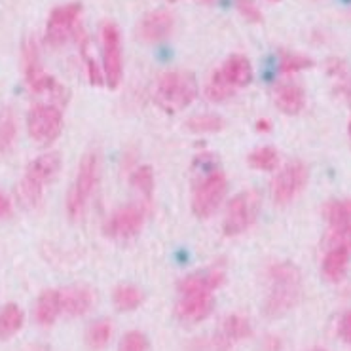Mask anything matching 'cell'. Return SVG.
<instances>
[{
    "mask_svg": "<svg viewBox=\"0 0 351 351\" xmlns=\"http://www.w3.org/2000/svg\"><path fill=\"white\" fill-rule=\"evenodd\" d=\"M269 294L264 311L269 317H281L291 311L302 294V276L300 269L291 262H279L269 268Z\"/></svg>",
    "mask_w": 351,
    "mask_h": 351,
    "instance_id": "cell-1",
    "label": "cell"
},
{
    "mask_svg": "<svg viewBox=\"0 0 351 351\" xmlns=\"http://www.w3.org/2000/svg\"><path fill=\"white\" fill-rule=\"evenodd\" d=\"M274 103L283 114H298V112H302V108L306 106V91L298 84H278L276 90H274Z\"/></svg>",
    "mask_w": 351,
    "mask_h": 351,
    "instance_id": "cell-15",
    "label": "cell"
},
{
    "mask_svg": "<svg viewBox=\"0 0 351 351\" xmlns=\"http://www.w3.org/2000/svg\"><path fill=\"white\" fill-rule=\"evenodd\" d=\"M27 131L31 139L38 145L48 147L56 143L63 131V114L56 105H34L27 116Z\"/></svg>",
    "mask_w": 351,
    "mask_h": 351,
    "instance_id": "cell-5",
    "label": "cell"
},
{
    "mask_svg": "<svg viewBox=\"0 0 351 351\" xmlns=\"http://www.w3.org/2000/svg\"><path fill=\"white\" fill-rule=\"evenodd\" d=\"M269 123L268 122H258V130H268Z\"/></svg>",
    "mask_w": 351,
    "mask_h": 351,
    "instance_id": "cell-36",
    "label": "cell"
},
{
    "mask_svg": "<svg viewBox=\"0 0 351 351\" xmlns=\"http://www.w3.org/2000/svg\"><path fill=\"white\" fill-rule=\"evenodd\" d=\"M215 300H213L211 293H192V294H182L175 313L177 317L186 321V323H197V321H204L209 313L213 311Z\"/></svg>",
    "mask_w": 351,
    "mask_h": 351,
    "instance_id": "cell-13",
    "label": "cell"
},
{
    "mask_svg": "<svg viewBox=\"0 0 351 351\" xmlns=\"http://www.w3.org/2000/svg\"><path fill=\"white\" fill-rule=\"evenodd\" d=\"M338 335L346 343H351V310L348 313H343V317L340 319L338 325Z\"/></svg>",
    "mask_w": 351,
    "mask_h": 351,
    "instance_id": "cell-34",
    "label": "cell"
},
{
    "mask_svg": "<svg viewBox=\"0 0 351 351\" xmlns=\"http://www.w3.org/2000/svg\"><path fill=\"white\" fill-rule=\"evenodd\" d=\"M99 180V158L95 152H88L80 160L78 165V173H76V179L74 184L69 190V196H66V211L71 221H80L86 211V205L90 202L93 190L97 186Z\"/></svg>",
    "mask_w": 351,
    "mask_h": 351,
    "instance_id": "cell-3",
    "label": "cell"
},
{
    "mask_svg": "<svg viewBox=\"0 0 351 351\" xmlns=\"http://www.w3.org/2000/svg\"><path fill=\"white\" fill-rule=\"evenodd\" d=\"M271 2H279V0H271Z\"/></svg>",
    "mask_w": 351,
    "mask_h": 351,
    "instance_id": "cell-41",
    "label": "cell"
},
{
    "mask_svg": "<svg viewBox=\"0 0 351 351\" xmlns=\"http://www.w3.org/2000/svg\"><path fill=\"white\" fill-rule=\"evenodd\" d=\"M226 177L221 171L209 173L202 184L196 188L194 197H192V211L197 219H209L215 211L221 207L222 199L226 196Z\"/></svg>",
    "mask_w": 351,
    "mask_h": 351,
    "instance_id": "cell-7",
    "label": "cell"
},
{
    "mask_svg": "<svg viewBox=\"0 0 351 351\" xmlns=\"http://www.w3.org/2000/svg\"><path fill=\"white\" fill-rule=\"evenodd\" d=\"M173 19L171 12L167 10H152L147 16L143 17L137 25V38L147 44H156V42L165 40L173 31Z\"/></svg>",
    "mask_w": 351,
    "mask_h": 351,
    "instance_id": "cell-12",
    "label": "cell"
},
{
    "mask_svg": "<svg viewBox=\"0 0 351 351\" xmlns=\"http://www.w3.org/2000/svg\"><path fill=\"white\" fill-rule=\"evenodd\" d=\"M234 91H236V86L224 76L221 69H217L213 73L209 84H207V95H209V99L217 101V103L219 101H226V99L234 95Z\"/></svg>",
    "mask_w": 351,
    "mask_h": 351,
    "instance_id": "cell-27",
    "label": "cell"
},
{
    "mask_svg": "<svg viewBox=\"0 0 351 351\" xmlns=\"http://www.w3.org/2000/svg\"><path fill=\"white\" fill-rule=\"evenodd\" d=\"M167 2H180V0H167Z\"/></svg>",
    "mask_w": 351,
    "mask_h": 351,
    "instance_id": "cell-40",
    "label": "cell"
},
{
    "mask_svg": "<svg viewBox=\"0 0 351 351\" xmlns=\"http://www.w3.org/2000/svg\"><path fill=\"white\" fill-rule=\"evenodd\" d=\"M247 164L254 167V169H261V171H274V169H278L279 165L278 150L274 147L256 148L247 156Z\"/></svg>",
    "mask_w": 351,
    "mask_h": 351,
    "instance_id": "cell-26",
    "label": "cell"
},
{
    "mask_svg": "<svg viewBox=\"0 0 351 351\" xmlns=\"http://www.w3.org/2000/svg\"><path fill=\"white\" fill-rule=\"evenodd\" d=\"M348 133H350V143H351V122H350V125H348Z\"/></svg>",
    "mask_w": 351,
    "mask_h": 351,
    "instance_id": "cell-38",
    "label": "cell"
},
{
    "mask_svg": "<svg viewBox=\"0 0 351 351\" xmlns=\"http://www.w3.org/2000/svg\"><path fill=\"white\" fill-rule=\"evenodd\" d=\"M188 130L194 133H219L224 130L222 118L215 114H197L188 120Z\"/></svg>",
    "mask_w": 351,
    "mask_h": 351,
    "instance_id": "cell-29",
    "label": "cell"
},
{
    "mask_svg": "<svg viewBox=\"0 0 351 351\" xmlns=\"http://www.w3.org/2000/svg\"><path fill=\"white\" fill-rule=\"evenodd\" d=\"M310 351H327V350H323V348H313V350H310Z\"/></svg>",
    "mask_w": 351,
    "mask_h": 351,
    "instance_id": "cell-39",
    "label": "cell"
},
{
    "mask_svg": "<svg viewBox=\"0 0 351 351\" xmlns=\"http://www.w3.org/2000/svg\"><path fill=\"white\" fill-rule=\"evenodd\" d=\"M103 38V73L108 88H118L122 82L123 56H122V34L114 23L106 21L101 31Z\"/></svg>",
    "mask_w": 351,
    "mask_h": 351,
    "instance_id": "cell-8",
    "label": "cell"
},
{
    "mask_svg": "<svg viewBox=\"0 0 351 351\" xmlns=\"http://www.w3.org/2000/svg\"><path fill=\"white\" fill-rule=\"evenodd\" d=\"M80 14H82V4H78V2L63 4V6H58L53 10L48 17V25H46V40H48V44H51V46L65 44L66 38L76 29Z\"/></svg>",
    "mask_w": 351,
    "mask_h": 351,
    "instance_id": "cell-10",
    "label": "cell"
},
{
    "mask_svg": "<svg viewBox=\"0 0 351 351\" xmlns=\"http://www.w3.org/2000/svg\"><path fill=\"white\" fill-rule=\"evenodd\" d=\"M221 71L236 88H245L253 80V66H251V61L245 56H241V53L230 56L224 61V65L221 66Z\"/></svg>",
    "mask_w": 351,
    "mask_h": 351,
    "instance_id": "cell-20",
    "label": "cell"
},
{
    "mask_svg": "<svg viewBox=\"0 0 351 351\" xmlns=\"http://www.w3.org/2000/svg\"><path fill=\"white\" fill-rule=\"evenodd\" d=\"M145 300V294L135 285H118L112 293V302L120 311H133Z\"/></svg>",
    "mask_w": 351,
    "mask_h": 351,
    "instance_id": "cell-23",
    "label": "cell"
},
{
    "mask_svg": "<svg viewBox=\"0 0 351 351\" xmlns=\"http://www.w3.org/2000/svg\"><path fill=\"white\" fill-rule=\"evenodd\" d=\"M224 283V271L222 269H207V271H197L180 281V294L192 293H213L215 289Z\"/></svg>",
    "mask_w": 351,
    "mask_h": 351,
    "instance_id": "cell-16",
    "label": "cell"
},
{
    "mask_svg": "<svg viewBox=\"0 0 351 351\" xmlns=\"http://www.w3.org/2000/svg\"><path fill=\"white\" fill-rule=\"evenodd\" d=\"M236 6L237 12L245 17L247 21H251V23H262L264 17H262L261 8H258V4L254 0H236Z\"/></svg>",
    "mask_w": 351,
    "mask_h": 351,
    "instance_id": "cell-33",
    "label": "cell"
},
{
    "mask_svg": "<svg viewBox=\"0 0 351 351\" xmlns=\"http://www.w3.org/2000/svg\"><path fill=\"white\" fill-rule=\"evenodd\" d=\"M350 256L351 249L342 245L328 247L327 254L323 258V276L330 283H338L342 281L346 271H348V266H350Z\"/></svg>",
    "mask_w": 351,
    "mask_h": 351,
    "instance_id": "cell-19",
    "label": "cell"
},
{
    "mask_svg": "<svg viewBox=\"0 0 351 351\" xmlns=\"http://www.w3.org/2000/svg\"><path fill=\"white\" fill-rule=\"evenodd\" d=\"M143 222H145V209L141 205H123L106 221L105 234L114 239H130L139 234Z\"/></svg>",
    "mask_w": 351,
    "mask_h": 351,
    "instance_id": "cell-11",
    "label": "cell"
},
{
    "mask_svg": "<svg viewBox=\"0 0 351 351\" xmlns=\"http://www.w3.org/2000/svg\"><path fill=\"white\" fill-rule=\"evenodd\" d=\"M112 330H114V327H112V321L110 319H99L95 323H91L90 328H88L86 342H88L91 350H103V348H106V343L110 342Z\"/></svg>",
    "mask_w": 351,
    "mask_h": 351,
    "instance_id": "cell-24",
    "label": "cell"
},
{
    "mask_svg": "<svg viewBox=\"0 0 351 351\" xmlns=\"http://www.w3.org/2000/svg\"><path fill=\"white\" fill-rule=\"evenodd\" d=\"M311 66H313V61L308 56H302V53L285 51L279 59V69H281V73L285 74L300 73V71H306V69H311Z\"/></svg>",
    "mask_w": 351,
    "mask_h": 351,
    "instance_id": "cell-30",
    "label": "cell"
},
{
    "mask_svg": "<svg viewBox=\"0 0 351 351\" xmlns=\"http://www.w3.org/2000/svg\"><path fill=\"white\" fill-rule=\"evenodd\" d=\"M258 211V196L253 190L239 192L226 207L224 217V234L226 236H239L243 234L251 224Z\"/></svg>",
    "mask_w": 351,
    "mask_h": 351,
    "instance_id": "cell-9",
    "label": "cell"
},
{
    "mask_svg": "<svg viewBox=\"0 0 351 351\" xmlns=\"http://www.w3.org/2000/svg\"><path fill=\"white\" fill-rule=\"evenodd\" d=\"M199 2H204V4H211V2H215V0H199Z\"/></svg>",
    "mask_w": 351,
    "mask_h": 351,
    "instance_id": "cell-37",
    "label": "cell"
},
{
    "mask_svg": "<svg viewBox=\"0 0 351 351\" xmlns=\"http://www.w3.org/2000/svg\"><path fill=\"white\" fill-rule=\"evenodd\" d=\"M12 215V202L4 194V190H0V219H8Z\"/></svg>",
    "mask_w": 351,
    "mask_h": 351,
    "instance_id": "cell-35",
    "label": "cell"
},
{
    "mask_svg": "<svg viewBox=\"0 0 351 351\" xmlns=\"http://www.w3.org/2000/svg\"><path fill=\"white\" fill-rule=\"evenodd\" d=\"M17 137V122L14 112L10 108L0 110V154H6L12 150Z\"/></svg>",
    "mask_w": 351,
    "mask_h": 351,
    "instance_id": "cell-25",
    "label": "cell"
},
{
    "mask_svg": "<svg viewBox=\"0 0 351 351\" xmlns=\"http://www.w3.org/2000/svg\"><path fill=\"white\" fill-rule=\"evenodd\" d=\"M23 310L17 304H8L0 310V340L16 336L23 327Z\"/></svg>",
    "mask_w": 351,
    "mask_h": 351,
    "instance_id": "cell-22",
    "label": "cell"
},
{
    "mask_svg": "<svg viewBox=\"0 0 351 351\" xmlns=\"http://www.w3.org/2000/svg\"><path fill=\"white\" fill-rule=\"evenodd\" d=\"M61 294V308L63 313L71 315V317H78L88 313L93 304V294L88 287H66Z\"/></svg>",
    "mask_w": 351,
    "mask_h": 351,
    "instance_id": "cell-17",
    "label": "cell"
},
{
    "mask_svg": "<svg viewBox=\"0 0 351 351\" xmlns=\"http://www.w3.org/2000/svg\"><path fill=\"white\" fill-rule=\"evenodd\" d=\"M131 184L137 188L141 194H145L150 199L152 192H154V173L147 165L139 167L137 171L133 173V177H131Z\"/></svg>",
    "mask_w": 351,
    "mask_h": 351,
    "instance_id": "cell-31",
    "label": "cell"
},
{
    "mask_svg": "<svg viewBox=\"0 0 351 351\" xmlns=\"http://www.w3.org/2000/svg\"><path fill=\"white\" fill-rule=\"evenodd\" d=\"M197 97L196 76L188 71H171L160 76L156 86V101L167 112H179Z\"/></svg>",
    "mask_w": 351,
    "mask_h": 351,
    "instance_id": "cell-2",
    "label": "cell"
},
{
    "mask_svg": "<svg viewBox=\"0 0 351 351\" xmlns=\"http://www.w3.org/2000/svg\"><path fill=\"white\" fill-rule=\"evenodd\" d=\"M59 313H63L61 308V294L59 291H44L36 300V308H34V317L40 323L42 327H49L56 323Z\"/></svg>",
    "mask_w": 351,
    "mask_h": 351,
    "instance_id": "cell-21",
    "label": "cell"
},
{
    "mask_svg": "<svg viewBox=\"0 0 351 351\" xmlns=\"http://www.w3.org/2000/svg\"><path fill=\"white\" fill-rule=\"evenodd\" d=\"M310 180V169L308 165L294 160L291 164H287L281 171L271 180V199L276 205H287L293 202L294 197L302 192L306 184Z\"/></svg>",
    "mask_w": 351,
    "mask_h": 351,
    "instance_id": "cell-6",
    "label": "cell"
},
{
    "mask_svg": "<svg viewBox=\"0 0 351 351\" xmlns=\"http://www.w3.org/2000/svg\"><path fill=\"white\" fill-rule=\"evenodd\" d=\"M23 66H25V78L33 93L36 95H46V97L53 99L58 103H65L66 101V90L61 84L44 73L38 61V49L33 40L25 42L23 46Z\"/></svg>",
    "mask_w": 351,
    "mask_h": 351,
    "instance_id": "cell-4",
    "label": "cell"
},
{
    "mask_svg": "<svg viewBox=\"0 0 351 351\" xmlns=\"http://www.w3.org/2000/svg\"><path fill=\"white\" fill-rule=\"evenodd\" d=\"M222 328H224V335L228 340H245L253 335V327H251L249 319L243 317V315H237V313H232L224 319V327Z\"/></svg>",
    "mask_w": 351,
    "mask_h": 351,
    "instance_id": "cell-28",
    "label": "cell"
},
{
    "mask_svg": "<svg viewBox=\"0 0 351 351\" xmlns=\"http://www.w3.org/2000/svg\"><path fill=\"white\" fill-rule=\"evenodd\" d=\"M59 169H61V154L59 152H46V154L34 158L33 162L27 165L23 177L44 188L48 182L56 179Z\"/></svg>",
    "mask_w": 351,
    "mask_h": 351,
    "instance_id": "cell-14",
    "label": "cell"
},
{
    "mask_svg": "<svg viewBox=\"0 0 351 351\" xmlns=\"http://www.w3.org/2000/svg\"><path fill=\"white\" fill-rule=\"evenodd\" d=\"M323 215L332 234H351V197L328 202Z\"/></svg>",
    "mask_w": 351,
    "mask_h": 351,
    "instance_id": "cell-18",
    "label": "cell"
},
{
    "mask_svg": "<svg viewBox=\"0 0 351 351\" xmlns=\"http://www.w3.org/2000/svg\"><path fill=\"white\" fill-rule=\"evenodd\" d=\"M118 351H148L147 336L139 330H131L122 338Z\"/></svg>",
    "mask_w": 351,
    "mask_h": 351,
    "instance_id": "cell-32",
    "label": "cell"
}]
</instances>
